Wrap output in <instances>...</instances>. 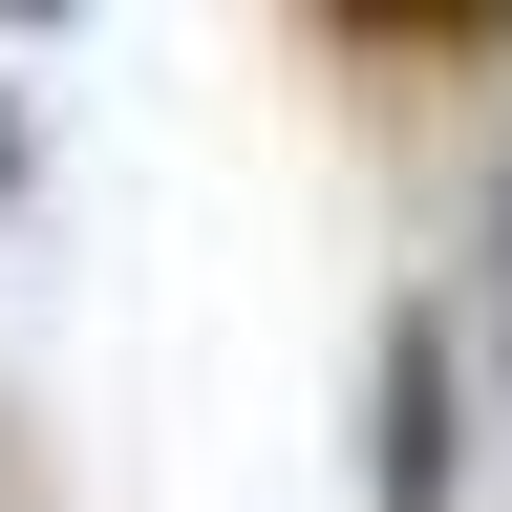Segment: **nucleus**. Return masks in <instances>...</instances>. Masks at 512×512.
I'll return each mask as SVG.
<instances>
[{"label":"nucleus","mask_w":512,"mask_h":512,"mask_svg":"<svg viewBox=\"0 0 512 512\" xmlns=\"http://www.w3.org/2000/svg\"><path fill=\"white\" fill-rule=\"evenodd\" d=\"M491 363H512V171H491Z\"/></svg>","instance_id":"7ed1b4c3"},{"label":"nucleus","mask_w":512,"mask_h":512,"mask_svg":"<svg viewBox=\"0 0 512 512\" xmlns=\"http://www.w3.org/2000/svg\"><path fill=\"white\" fill-rule=\"evenodd\" d=\"M342 43H406V64H470V43H512V0H320Z\"/></svg>","instance_id":"f03ea898"},{"label":"nucleus","mask_w":512,"mask_h":512,"mask_svg":"<svg viewBox=\"0 0 512 512\" xmlns=\"http://www.w3.org/2000/svg\"><path fill=\"white\" fill-rule=\"evenodd\" d=\"M363 512H470V320L448 299L363 320Z\"/></svg>","instance_id":"f257e3e1"},{"label":"nucleus","mask_w":512,"mask_h":512,"mask_svg":"<svg viewBox=\"0 0 512 512\" xmlns=\"http://www.w3.org/2000/svg\"><path fill=\"white\" fill-rule=\"evenodd\" d=\"M22 171H43V128H22V107H0V192H22Z\"/></svg>","instance_id":"20e7f679"},{"label":"nucleus","mask_w":512,"mask_h":512,"mask_svg":"<svg viewBox=\"0 0 512 512\" xmlns=\"http://www.w3.org/2000/svg\"><path fill=\"white\" fill-rule=\"evenodd\" d=\"M0 22H86V0H0Z\"/></svg>","instance_id":"39448f33"}]
</instances>
